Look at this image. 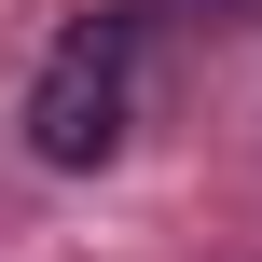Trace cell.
Here are the masks:
<instances>
[{
  "label": "cell",
  "instance_id": "obj_1",
  "mask_svg": "<svg viewBox=\"0 0 262 262\" xmlns=\"http://www.w3.org/2000/svg\"><path fill=\"white\" fill-rule=\"evenodd\" d=\"M124 111H138V28L124 14H69L55 55H41V83H28V152L55 180H83V166L124 152Z\"/></svg>",
  "mask_w": 262,
  "mask_h": 262
}]
</instances>
